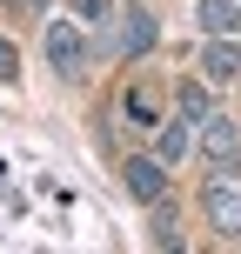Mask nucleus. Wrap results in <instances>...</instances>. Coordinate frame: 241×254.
<instances>
[{
	"label": "nucleus",
	"instance_id": "nucleus-1",
	"mask_svg": "<svg viewBox=\"0 0 241 254\" xmlns=\"http://www.w3.org/2000/svg\"><path fill=\"white\" fill-rule=\"evenodd\" d=\"M201 214L221 241H241V167H215L201 181Z\"/></svg>",
	"mask_w": 241,
	"mask_h": 254
},
{
	"label": "nucleus",
	"instance_id": "nucleus-2",
	"mask_svg": "<svg viewBox=\"0 0 241 254\" xmlns=\"http://www.w3.org/2000/svg\"><path fill=\"white\" fill-rule=\"evenodd\" d=\"M47 61H54L61 80H80V74H87V34H80L74 20H54L47 27Z\"/></svg>",
	"mask_w": 241,
	"mask_h": 254
},
{
	"label": "nucleus",
	"instance_id": "nucleus-3",
	"mask_svg": "<svg viewBox=\"0 0 241 254\" xmlns=\"http://www.w3.org/2000/svg\"><path fill=\"white\" fill-rule=\"evenodd\" d=\"M121 181H127V194H134V201H167V167L154 161V154H134V161L121 167Z\"/></svg>",
	"mask_w": 241,
	"mask_h": 254
},
{
	"label": "nucleus",
	"instance_id": "nucleus-4",
	"mask_svg": "<svg viewBox=\"0 0 241 254\" xmlns=\"http://www.w3.org/2000/svg\"><path fill=\"white\" fill-rule=\"evenodd\" d=\"M201 154H208L215 167H241V127L221 121V114H208V121H201Z\"/></svg>",
	"mask_w": 241,
	"mask_h": 254
},
{
	"label": "nucleus",
	"instance_id": "nucleus-5",
	"mask_svg": "<svg viewBox=\"0 0 241 254\" xmlns=\"http://www.w3.org/2000/svg\"><path fill=\"white\" fill-rule=\"evenodd\" d=\"M114 34H121V40H114V47H121V54H148V47H154V40H161V27H154V13H148V7H127V13H121V27H114Z\"/></svg>",
	"mask_w": 241,
	"mask_h": 254
},
{
	"label": "nucleus",
	"instance_id": "nucleus-6",
	"mask_svg": "<svg viewBox=\"0 0 241 254\" xmlns=\"http://www.w3.org/2000/svg\"><path fill=\"white\" fill-rule=\"evenodd\" d=\"M201 74H208V80H235V74H241V47H235V34H215V40L201 47Z\"/></svg>",
	"mask_w": 241,
	"mask_h": 254
},
{
	"label": "nucleus",
	"instance_id": "nucleus-7",
	"mask_svg": "<svg viewBox=\"0 0 241 254\" xmlns=\"http://www.w3.org/2000/svg\"><path fill=\"white\" fill-rule=\"evenodd\" d=\"M188 154H194V121H167L161 134H154V161H161V167L188 161Z\"/></svg>",
	"mask_w": 241,
	"mask_h": 254
},
{
	"label": "nucleus",
	"instance_id": "nucleus-8",
	"mask_svg": "<svg viewBox=\"0 0 241 254\" xmlns=\"http://www.w3.org/2000/svg\"><path fill=\"white\" fill-rule=\"evenodd\" d=\"M201 27L208 34H241V0H201Z\"/></svg>",
	"mask_w": 241,
	"mask_h": 254
},
{
	"label": "nucleus",
	"instance_id": "nucleus-9",
	"mask_svg": "<svg viewBox=\"0 0 241 254\" xmlns=\"http://www.w3.org/2000/svg\"><path fill=\"white\" fill-rule=\"evenodd\" d=\"M181 121H208L215 114V94H208V80H181Z\"/></svg>",
	"mask_w": 241,
	"mask_h": 254
},
{
	"label": "nucleus",
	"instance_id": "nucleus-10",
	"mask_svg": "<svg viewBox=\"0 0 241 254\" xmlns=\"http://www.w3.org/2000/svg\"><path fill=\"white\" fill-rule=\"evenodd\" d=\"M127 114H134V121H154V87H134V94H127Z\"/></svg>",
	"mask_w": 241,
	"mask_h": 254
},
{
	"label": "nucleus",
	"instance_id": "nucleus-11",
	"mask_svg": "<svg viewBox=\"0 0 241 254\" xmlns=\"http://www.w3.org/2000/svg\"><path fill=\"white\" fill-rule=\"evenodd\" d=\"M20 74V54H13V40H0V80H13Z\"/></svg>",
	"mask_w": 241,
	"mask_h": 254
},
{
	"label": "nucleus",
	"instance_id": "nucleus-12",
	"mask_svg": "<svg viewBox=\"0 0 241 254\" xmlns=\"http://www.w3.org/2000/svg\"><path fill=\"white\" fill-rule=\"evenodd\" d=\"M7 7H40V0H7Z\"/></svg>",
	"mask_w": 241,
	"mask_h": 254
}]
</instances>
